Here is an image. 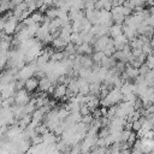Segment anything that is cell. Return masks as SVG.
<instances>
[{"label":"cell","instance_id":"7a4b0ae2","mask_svg":"<svg viewBox=\"0 0 154 154\" xmlns=\"http://www.w3.org/2000/svg\"><path fill=\"white\" fill-rule=\"evenodd\" d=\"M24 87L29 93L36 90L38 88V78L37 77H29L28 79L24 81Z\"/></svg>","mask_w":154,"mask_h":154},{"label":"cell","instance_id":"52a82bcc","mask_svg":"<svg viewBox=\"0 0 154 154\" xmlns=\"http://www.w3.org/2000/svg\"><path fill=\"white\" fill-rule=\"evenodd\" d=\"M108 34L112 36V38H116L118 36H120L123 34V24H113L111 28H109V31Z\"/></svg>","mask_w":154,"mask_h":154},{"label":"cell","instance_id":"2e32d148","mask_svg":"<svg viewBox=\"0 0 154 154\" xmlns=\"http://www.w3.org/2000/svg\"><path fill=\"white\" fill-rule=\"evenodd\" d=\"M149 70H150V69H149V66H148L146 63H143V64H142V65L138 67L140 75H141V76H143V77H144V76H146V75L149 72Z\"/></svg>","mask_w":154,"mask_h":154},{"label":"cell","instance_id":"9a60e30c","mask_svg":"<svg viewBox=\"0 0 154 154\" xmlns=\"http://www.w3.org/2000/svg\"><path fill=\"white\" fill-rule=\"evenodd\" d=\"M103 57H105V53L102 52V51H99V52H95L94 53V55H93V60H94V63H96V64H101V60L103 59Z\"/></svg>","mask_w":154,"mask_h":154},{"label":"cell","instance_id":"5b68a950","mask_svg":"<svg viewBox=\"0 0 154 154\" xmlns=\"http://www.w3.org/2000/svg\"><path fill=\"white\" fill-rule=\"evenodd\" d=\"M124 73L126 75L128 81H129V79H135V78L140 75V71H138V69H137V67H134L132 65H130V64L128 63V65H126V67H125Z\"/></svg>","mask_w":154,"mask_h":154},{"label":"cell","instance_id":"ffe728a7","mask_svg":"<svg viewBox=\"0 0 154 154\" xmlns=\"http://www.w3.org/2000/svg\"><path fill=\"white\" fill-rule=\"evenodd\" d=\"M31 19L34 20V23H37V22H41L43 19V17H42L41 13H32L31 14Z\"/></svg>","mask_w":154,"mask_h":154},{"label":"cell","instance_id":"603a6c76","mask_svg":"<svg viewBox=\"0 0 154 154\" xmlns=\"http://www.w3.org/2000/svg\"><path fill=\"white\" fill-rule=\"evenodd\" d=\"M142 1H144V2H147V1H148V0H142Z\"/></svg>","mask_w":154,"mask_h":154},{"label":"cell","instance_id":"44dd1931","mask_svg":"<svg viewBox=\"0 0 154 154\" xmlns=\"http://www.w3.org/2000/svg\"><path fill=\"white\" fill-rule=\"evenodd\" d=\"M131 154H143L141 150H138V149H135V148H132V150H131Z\"/></svg>","mask_w":154,"mask_h":154},{"label":"cell","instance_id":"5bb4252c","mask_svg":"<svg viewBox=\"0 0 154 154\" xmlns=\"http://www.w3.org/2000/svg\"><path fill=\"white\" fill-rule=\"evenodd\" d=\"M4 29H5V32L6 34H12L13 31H14V29H17V26H16V24H14V22H7L5 25H4Z\"/></svg>","mask_w":154,"mask_h":154},{"label":"cell","instance_id":"30bf717a","mask_svg":"<svg viewBox=\"0 0 154 154\" xmlns=\"http://www.w3.org/2000/svg\"><path fill=\"white\" fill-rule=\"evenodd\" d=\"M42 137H43V142L48 146V144H53V143H55L57 141H58V138H57V136L53 134V132H47V134H45V135H42Z\"/></svg>","mask_w":154,"mask_h":154},{"label":"cell","instance_id":"7402d4cb","mask_svg":"<svg viewBox=\"0 0 154 154\" xmlns=\"http://www.w3.org/2000/svg\"><path fill=\"white\" fill-rule=\"evenodd\" d=\"M149 42H150V46H152V47L154 48V35H153V36L150 37V41H149Z\"/></svg>","mask_w":154,"mask_h":154},{"label":"cell","instance_id":"7c38bea8","mask_svg":"<svg viewBox=\"0 0 154 154\" xmlns=\"http://www.w3.org/2000/svg\"><path fill=\"white\" fill-rule=\"evenodd\" d=\"M70 42L73 43L75 46H78L82 43V38H81V34L79 32H72L70 36Z\"/></svg>","mask_w":154,"mask_h":154},{"label":"cell","instance_id":"4fadbf2b","mask_svg":"<svg viewBox=\"0 0 154 154\" xmlns=\"http://www.w3.org/2000/svg\"><path fill=\"white\" fill-rule=\"evenodd\" d=\"M65 57H66V55H65V53H64V52H54V53L51 55V61L59 63V61H61Z\"/></svg>","mask_w":154,"mask_h":154},{"label":"cell","instance_id":"3957f363","mask_svg":"<svg viewBox=\"0 0 154 154\" xmlns=\"http://www.w3.org/2000/svg\"><path fill=\"white\" fill-rule=\"evenodd\" d=\"M76 49H77V53L81 55H89L93 53V47L90 46V43H87V42H82L81 45L76 46Z\"/></svg>","mask_w":154,"mask_h":154},{"label":"cell","instance_id":"6da1fadb","mask_svg":"<svg viewBox=\"0 0 154 154\" xmlns=\"http://www.w3.org/2000/svg\"><path fill=\"white\" fill-rule=\"evenodd\" d=\"M29 101H30V96H28V90L26 89H19L18 93L16 94V97H14L16 105L24 106V105L29 103Z\"/></svg>","mask_w":154,"mask_h":154},{"label":"cell","instance_id":"ba28073f","mask_svg":"<svg viewBox=\"0 0 154 154\" xmlns=\"http://www.w3.org/2000/svg\"><path fill=\"white\" fill-rule=\"evenodd\" d=\"M79 64H81V67L91 69V67L94 66V60H93V58H90V57H88V55H81Z\"/></svg>","mask_w":154,"mask_h":154},{"label":"cell","instance_id":"d6986e66","mask_svg":"<svg viewBox=\"0 0 154 154\" xmlns=\"http://www.w3.org/2000/svg\"><path fill=\"white\" fill-rule=\"evenodd\" d=\"M137 140V135H136V132L135 131H131V134H130V136H129V138H128V143L130 144V146H132L134 143H135V141Z\"/></svg>","mask_w":154,"mask_h":154},{"label":"cell","instance_id":"ac0fdd59","mask_svg":"<svg viewBox=\"0 0 154 154\" xmlns=\"http://www.w3.org/2000/svg\"><path fill=\"white\" fill-rule=\"evenodd\" d=\"M141 128H142V124H141L140 120H136V122H132V123H131V130H132V131L136 132V131H138Z\"/></svg>","mask_w":154,"mask_h":154},{"label":"cell","instance_id":"8fae6325","mask_svg":"<svg viewBox=\"0 0 154 154\" xmlns=\"http://www.w3.org/2000/svg\"><path fill=\"white\" fill-rule=\"evenodd\" d=\"M52 43H53V47H54V48H60V49H64V48L66 47V45H67V42H66L64 38H61L60 36L53 38V40H52Z\"/></svg>","mask_w":154,"mask_h":154},{"label":"cell","instance_id":"8992f818","mask_svg":"<svg viewBox=\"0 0 154 154\" xmlns=\"http://www.w3.org/2000/svg\"><path fill=\"white\" fill-rule=\"evenodd\" d=\"M52 84H53V83L51 82V79H49L47 76H46V77H42V78L38 79V90L48 94V89L51 88Z\"/></svg>","mask_w":154,"mask_h":154},{"label":"cell","instance_id":"9c48e42d","mask_svg":"<svg viewBox=\"0 0 154 154\" xmlns=\"http://www.w3.org/2000/svg\"><path fill=\"white\" fill-rule=\"evenodd\" d=\"M67 89L71 90L75 95L78 94V93H79V84H78V81L75 79V78H71L70 82H69V84H67Z\"/></svg>","mask_w":154,"mask_h":154},{"label":"cell","instance_id":"277c9868","mask_svg":"<svg viewBox=\"0 0 154 154\" xmlns=\"http://www.w3.org/2000/svg\"><path fill=\"white\" fill-rule=\"evenodd\" d=\"M66 90H67V85L66 84H61V83H58L54 88V91H53V95L55 99H63L65 95H66Z\"/></svg>","mask_w":154,"mask_h":154},{"label":"cell","instance_id":"e0dca14e","mask_svg":"<svg viewBox=\"0 0 154 154\" xmlns=\"http://www.w3.org/2000/svg\"><path fill=\"white\" fill-rule=\"evenodd\" d=\"M79 113H81L82 117H83V116L90 114V109H89V107H88L85 103H83V105H81V107H79Z\"/></svg>","mask_w":154,"mask_h":154}]
</instances>
